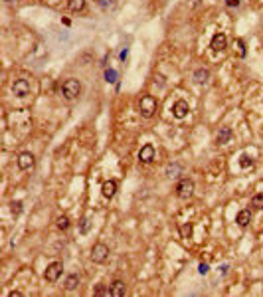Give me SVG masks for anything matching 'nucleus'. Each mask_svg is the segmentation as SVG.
<instances>
[{
    "label": "nucleus",
    "mask_w": 263,
    "mask_h": 297,
    "mask_svg": "<svg viewBox=\"0 0 263 297\" xmlns=\"http://www.w3.org/2000/svg\"><path fill=\"white\" fill-rule=\"evenodd\" d=\"M194 79H196L198 83H206V81L210 79V71L204 70V67H202V70H196V73H194Z\"/></svg>",
    "instance_id": "obj_15"
},
{
    "label": "nucleus",
    "mask_w": 263,
    "mask_h": 297,
    "mask_svg": "<svg viewBox=\"0 0 263 297\" xmlns=\"http://www.w3.org/2000/svg\"><path fill=\"white\" fill-rule=\"evenodd\" d=\"M87 228H89V222H87L85 218H83V220H81V234H85V232H87Z\"/></svg>",
    "instance_id": "obj_22"
},
{
    "label": "nucleus",
    "mask_w": 263,
    "mask_h": 297,
    "mask_svg": "<svg viewBox=\"0 0 263 297\" xmlns=\"http://www.w3.org/2000/svg\"><path fill=\"white\" fill-rule=\"evenodd\" d=\"M180 236L186 238V240L192 236V224H182L180 226Z\"/></svg>",
    "instance_id": "obj_20"
},
{
    "label": "nucleus",
    "mask_w": 263,
    "mask_h": 297,
    "mask_svg": "<svg viewBox=\"0 0 263 297\" xmlns=\"http://www.w3.org/2000/svg\"><path fill=\"white\" fill-rule=\"evenodd\" d=\"M249 220H251V214H249V210H241V212L237 214V220H235V222H237L241 228H245V226L249 224Z\"/></svg>",
    "instance_id": "obj_14"
},
{
    "label": "nucleus",
    "mask_w": 263,
    "mask_h": 297,
    "mask_svg": "<svg viewBox=\"0 0 263 297\" xmlns=\"http://www.w3.org/2000/svg\"><path fill=\"white\" fill-rule=\"evenodd\" d=\"M198 271L200 274H208V264H200L198 265Z\"/></svg>",
    "instance_id": "obj_24"
},
{
    "label": "nucleus",
    "mask_w": 263,
    "mask_h": 297,
    "mask_svg": "<svg viewBox=\"0 0 263 297\" xmlns=\"http://www.w3.org/2000/svg\"><path fill=\"white\" fill-rule=\"evenodd\" d=\"M125 293H127V287H125V281H121V279H117V281H113V285H111V295H115V297H123Z\"/></svg>",
    "instance_id": "obj_13"
},
{
    "label": "nucleus",
    "mask_w": 263,
    "mask_h": 297,
    "mask_svg": "<svg viewBox=\"0 0 263 297\" xmlns=\"http://www.w3.org/2000/svg\"><path fill=\"white\" fill-rule=\"evenodd\" d=\"M188 111H190V107H188V103L186 101H176V103H174V107H172V113H174V117L176 119H184L188 115Z\"/></svg>",
    "instance_id": "obj_7"
},
{
    "label": "nucleus",
    "mask_w": 263,
    "mask_h": 297,
    "mask_svg": "<svg viewBox=\"0 0 263 297\" xmlns=\"http://www.w3.org/2000/svg\"><path fill=\"white\" fill-rule=\"evenodd\" d=\"M230 139H231V129L230 127H222L220 131L216 133V143H218V145H225Z\"/></svg>",
    "instance_id": "obj_10"
},
{
    "label": "nucleus",
    "mask_w": 263,
    "mask_h": 297,
    "mask_svg": "<svg viewBox=\"0 0 263 297\" xmlns=\"http://www.w3.org/2000/svg\"><path fill=\"white\" fill-rule=\"evenodd\" d=\"M103 6H113V0H103Z\"/></svg>",
    "instance_id": "obj_27"
},
{
    "label": "nucleus",
    "mask_w": 263,
    "mask_h": 297,
    "mask_svg": "<svg viewBox=\"0 0 263 297\" xmlns=\"http://www.w3.org/2000/svg\"><path fill=\"white\" fill-rule=\"evenodd\" d=\"M192 192H194V182L190 178H182L176 184V196L178 198H188V196H192Z\"/></svg>",
    "instance_id": "obj_4"
},
{
    "label": "nucleus",
    "mask_w": 263,
    "mask_h": 297,
    "mask_svg": "<svg viewBox=\"0 0 263 297\" xmlns=\"http://www.w3.org/2000/svg\"><path fill=\"white\" fill-rule=\"evenodd\" d=\"M249 165H253V160H249V159H241V166H243V169H247Z\"/></svg>",
    "instance_id": "obj_25"
},
{
    "label": "nucleus",
    "mask_w": 263,
    "mask_h": 297,
    "mask_svg": "<svg viewBox=\"0 0 263 297\" xmlns=\"http://www.w3.org/2000/svg\"><path fill=\"white\" fill-rule=\"evenodd\" d=\"M105 79L109 81V83H115L117 81V71L115 70H107L105 71Z\"/></svg>",
    "instance_id": "obj_21"
},
{
    "label": "nucleus",
    "mask_w": 263,
    "mask_h": 297,
    "mask_svg": "<svg viewBox=\"0 0 263 297\" xmlns=\"http://www.w3.org/2000/svg\"><path fill=\"white\" fill-rule=\"evenodd\" d=\"M107 258H109V248H107L105 244H95L93 248H91V259L95 261V264H105Z\"/></svg>",
    "instance_id": "obj_2"
},
{
    "label": "nucleus",
    "mask_w": 263,
    "mask_h": 297,
    "mask_svg": "<svg viewBox=\"0 0 263 297\" xmlns=\"http://www.w3.org/2000/svg\"><path fill=\"white\" fill-rule=\"evenodd\" d=\"M139 159L143 160V162H150V160L154 159V147L153 145H144L143 149H141V153H139Z\"/></svg>",
    "instance_id": "obj_11"
},
{
    "label": "nucleus",
    "mask_w": 263,
    "mask_h": 297,
    "mask_svg": "<svg viewBox=\"0 0 263 297\" xmlns=\"http://www.w3.org/2000/svg\"><path fill=\"white\" fill-rule=\"evenodd\" d=\"M85 8V0H69V10L71 12H79Z\"/></svg>",
    "instance_id": "obj_17"
},
{
    "label": "nucleus",
    "mask_w": 263,
    "mask_h": 297,
    "mask_svg": "<svg viewBox=\"0 0 263 297\" xmlns=\"http://www.w3.org/2000/svg\"><path fill=\"white\" fill-rule=\"evenodd\" d=\"M139 107H141V113L144 117H153L154 111H156V99L153 95H143L139 101Z\"/></svg>",
    "instance_id": "obj_1"
},
{
    "label": "nucleus",
    "mask_w": 263,
    "mask_h": 297,
    "mask_svg": "<svg viewBox=\"0 0 263 297\" xmlns=\"http://www.w3.org/2000/svg\"><path fill=\"white\" fill-rule=\"evenodd\" d=\"M12 91H14V95H18V97H26V95L30 93L28 79H16L14 85H12Z\"/></svg>",
    "instance_id": "obj_6"
},
{
    "label": "nucleus",
    "mask_w": 263,
    "mask_h": 297,
    "mask_svg": "<svg viewBox=\"0 0 263 297\" xmlns=\"http://www.w3.org/2000/svg\"><path fill=\"white\" fill-rule=\"evenodd\" d=\"M101 192H103V196H105V198H111L113 194L117 192V180H107V182H103Z\"/></svg>",
    "instance_id": "obj_12"
},
{
    "label": "nucleus",
    "mask_w": 263,
    "mask_h": 297,
    "mask_svg": "<svg viewBox=\"0 0 263 297\" xmlns=\"http://www.w3.org/2000/svg\"><path fill=\"white\" fill-rule=\"evenodd\" d=\"M18 166L22 170H30L34 166V155L32 153H22V155L18 156Z\"/></svg>",
    "instance_id": "obj_9"
},
{
    "label": "nucleus",
    "mask_w": 263,
    "mask_h": 297,
    "mask_svg": "<svg viewBox=\"0 0 263 297\" xmlns=\"http://www.w3.org/2000/svg\"><path fill=\"white\" fill-rule=\"evenodd\" d=\"M228 48V38H225V34H216L214 38H212V50H216V52H222V50H225Z\"/></svg>",
    "instance_id": "obj_8"
},
{
    "label": "nucleus",
    "mask_w": 263,
    "mask_h": 297,
    "mask_svg": "<svg viewBox=\"0 0 263 297\" xmlns=\"http://www.w3.org/2000/svg\"><path fill=\"white\" fill-rule=\"evenodd\" d=\"M77 283H79V275H69V277L65 279V289L67 291H71V289H75L77 287Z\"/></svg>",
    "instance_id": "obj_16"
},
{
    "label": "nucleus",
    "mask_w": 263,
    "mask_h": 297,
    "mask_svg": "<svg viewBox=\"0 0 263 297\" xmlns=\"http://www.w3.org/2000/svg\"><path fill=\"white\" fill-rule=\"evenodd\" d=\"M225 6H230V8H234V6H239V0H225Z\"/></svg>",
    "instance_id": "obj_23"
},
{
    "label": "nucleus",
    "mask_w": 263,
    "mask_h": 297,
    "mask_svg": "<svg viewBox=\"0 0 263 297\" xmlns=\"http://www.w3.org/2000/svg\"><path fill=\"white\" fill-rule=\"evenodd\" d=\"M20 295H22L20 291H10V297H20Z\"/></svg>",
    "instance_id": "obj_26"
},
{
    "label": "nucleus",
    "mask_w": 263,
    "mask_h": 297,
    "mask_svg": "<svg viewBox=\"0 0 263 297\" xmlns=\"http://www.w3.org/2000/svg\"><path fill=\"white\" fill-rule=\"evenodd\" d=\"M56 226H58L59 230H67V228H69V218H67V216H58Z\"/></svg>",
    "instance_id": "obj_18"
},
{
    "label": "nucleus",
    "mask_w": 263,
    "mask_h": 297,
    "mask_svg": "<svg viewBox=\"0 0 263 297\" xmlns=\"http://www.w3.org/2000/svg\"><path fill=\"white\" fill-rule=\"evenodd\" d=\"M79 91H81V83H79L77 79H67L65 83L62 85V93H63V97H67V99L77 97Z\"/></svg>",
    "instance_id": "obj_3"
},
{
    "label": "nucleus",
    "mask_w": 263,
    "mask_h": 297,
    "mask_svg": "<svg viewBox=\"0 0 263 297\" xmlns=\"http://www.w3.org/2000/svg\"><path fill=\"white\" fill-rule=\"evenodd\" d=\"M251 206H255L257 210H263V192L255 194V196L251 198Z\"/></svg>",
    "instance_id": "obj_19"
},
{
    "label": "nucleus",
    "mask_w": 263,
    "mask_h": 297,
    "mask_svg": "<svg viewBox=\"0 0 263 297\" xmlns=\"http://www.w3.org/2000/svg\"><path fill=\"white\" fill-rule=\"evenodd\" d=\"M62 264L59 261H52V264L48 265V269H46V274H44V277H46V281H50V283H53V281H58L59 279V275H62Z\"/></svg>",
    "instance_id": "obj_5"
}]
</instances>
